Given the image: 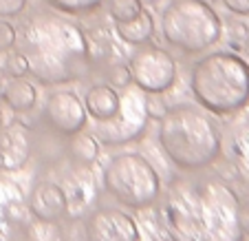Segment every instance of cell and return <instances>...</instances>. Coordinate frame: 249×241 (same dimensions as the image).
<instances>
[{
    "instance_id": "cell-27",
    "label": "cell",
    "mask_w": 249,
    "mask_h": 241,
    "mask_svg": "<svg viewBox=\"0 0 249 241\" xmlns=\"http://www.w3.org/2000/svg\"><path fill=\"white\" fill-rule=\"evenodd\" d=\"M240 228L243 235H249V203L240 201Z\"/></svg>"
},
{
    "instance_id": "cell-22",
    "label": "cell",
    "mask_w": 249,
    "mask_h": 241,
    "mask_svg": "<svg viewBox=\"0 0 249 241\" xmlns=\"http://www.w3.org/2000/svg\"><path fill=\"white\" fill-rule=\"evenodd\" d=\"M106 78H108V84L115 86V89H126V86L132 84L130 69H128V64H124V62L110 64L108 71H106Z\"/></svg>"
},
{
    "instance_id": "cell-28",
    "label": "cell",
    "mask_w": 249,
    "mask_h": 241,
    "mask_svg": "<svg viewBox=\"0 0 249 241\" xmlns=\"http://www.w3.org/2000/svg\"><path fill=\"white\" fill-rule=\"evenodd\" d=\"M0 126H2V113H0Z\"/></svg>"
},
{
    "instance_id": "cell-16",
    "label": "cell",
    "mask_w": 249,
    "mask_h": 241,
    "mask_svg": "<svg viewBox=\"0 0 249 241\" xmlns=\"http://www.w3.org/2000/svg\"><path fill=\"white\" fill-rule=\"evenodd\" d=\"M2 100L16 113H27V111H31L36 106L38 93H36V86L31 82L22 80V78H14L2 89Z\"/></svg>"
},
{
    "instance_id": "cell-11",
    "label": "cell",
    "mask_w": 249,
    "mask_h": 241,
    "mask_svg": "<svg viewBox=\"0 0 249 241\" xmlns=\"http://www.w3.org/2000/svg\"><path fill=\"white\" fill-rule=\"evenodd\" d=\"M33 153V133L27 124L11 122L0 126V168L20 170Z\"/></svg>"
},
{
    "instance_id": "cell-8",
    "label": "cell",
    "mask_w": 249,
    "mask_h": 241,
    "mask_svg": "<svg viewBox=\"0 0 249 241\" xmlns=\"http://www.w3.org/2000/svg\"><path fill=\"white\" fill-rule=\"evenodd\" d=\"M128 69L132 76V84L143 93L161 95L177 80V62L159 44L143 42L128 58Z\"/></svg>"
},
{
    "instance_id": "cell-5",
    "label": "cell",
    "mask_w": 249,
    "mask_h": 241,
    "mask_svg": "<svg viewBox=\"0 0 249 241\" xmlns=\"http://www.w3.org/2000/svg\"><path fill=\"white\" fill-rule=\"evenodd\" d=\"M163 40L183 53H203L223 36V20L207 0H172L161 14Z\"/></svg>"
},
{
    "instance_id": "cell-4",
    "label": "cell",
    "mask_w": 249,
    "mask_h": 241,
    "mask_svg": "<svg viewBox=\"0 0 249 241\" xmlns=\"http://www.w3.org/2000/svg\"><path fill=\"white\" fill-rule=\"evenodd\" d=\"M190 89L210 113H236L249 104V62L231 51L207 53L194 62Z\"/></svg>"
},
{
    "instance_id": "cell-18",
    "label": "cell",
    "mask_w": 249,
    "mask_h": 241,
    "mask_svg": "<svg viewBox=\"0 0 249 241\" xmlns=\"http://www.w3.org/2000/svg\"><path fill=\"white\" fill-rule=\"evenodd\" d=\"M27 241H64V235H62V228L57 226V221L36 219L27 228Z\"/></svg>"
},
{
    "instance_id": "cell-10",
    "label": "cell",
    "mask_w": 249,
    "mask_h": 241,
    "mask_svg": "<svg viewBox=\"0 0 249 241\" xmlns=\"http://www.w3.org/2000/svg\"><path fill=\"white\" fill-rule=\"evenodd\" d=\"M86 241H139L135 219L119 208H97L84 219Z\"/></svg>"
},
{
    "instance_id": "cell-20",
    "label": "cell",
    "mask_w": 249,
    "mask_h": 241,
    "mask_svg": "<svg viewBox=\"0 0 249 241\" xmlns=\"http://www.w3.org/2000/svg\"><path fill=\"white\" fill-rule=\"evenodd\" d=\"M51 7H55L62 14H71V16H84V14H93L99 7L104 5V0H47Z\"/></svg>"
},
{
    "instance_id": "cell-2",
    "label": "cell",
    "mask_w": 249,
    "mask_h": 241,
    "mask_svg": "<svg viewBox=\"0 0 249 241\" xmlns=\"http://www.w3.org/2000/svg\"><path fill=\"white\" fill-rule=\"evenodd\" d=\"M18 51L40 84L84 80L93 71L90 44L82 27L55 11H33L16 29Z\"/></svg>"
},
{
    "instance_id": "cell-13",
    "label": "cell",
    "mask_w": 249,
    "mask_h": 241,
    "mask_svg": "<svg viewBox=\"0 0 249 241\" xmlns=\"http://www.w3.org/2000/svg\"><path fill=\"white\" fill-rule=\"evenodd\" d=\"M84 109L86 115L95 122H106L119 109V93L110 84H93L84 95Z\"/></svg>"
},
{
    "instance_id": "cell-12",
    "label": "cell",
    "mask_w": 249,
    "mask_h": 241,
    "mask_svg": "<svg viewBox=\"0 0 249 241\" xmlns=\"http://www.w3.org/2000/svg\"><path fill=\"white\" fill-rule=\"evenodd\" d=\"M29 210L36 219L57 221L69 213V197L57 181H38L29 195Z\"/></svg>"
},
{
    "instance_id": "cell-19",
    "label": "cell",
    "mask_w": 249,
    "mask_h": 241,
    "mask_svg": "<svg viewBox=\"0 0 249 241\" xmlns=\"http://www.w3.org/2000/svg\"><path fill=\"white\" fill-rule=\"evenodd\" d=\"M143 11L141 0H108V16L115 22H128Z\"/></svg>"
},
{
    "instance_id": "cell-6",
    "label": "cell",
    "mask_w": 249,
    "mask_h": 241,
    "mask_svg": "<svg viewBox=\"0 0 249 241\" xmlns=\"http://www.w3.org/2000/svg\"><path fill=\"white\" fill-rule=\"evenodd\" d=\"M104 190L128 208H150L161 195V180L146 157L137 153L115 155L104 168Z\"/></svg>"
},
{
    "instance_id": "cell-9",
    "label": "cell",
    "mask_w": 249,
    "mask_h": 241,
    "mask_svg": "<svg viewBox=\"0 0 249 241\" xmlns=\"http://www.w3.org/2000/svg\"><path fill=\"white\" fill-rule=\"evenodd\" d=\"M84 102L73 91H53L49 93L42 109V122L57 135H73L86 126Z\"/></svg>"
},
{
    "instance_id": "cell-26",
    "label": "cell",
    "mask_w": 249,
    "mask_h": 241,
    "mask_svg": "<svg viewBox=\"0 0 249 241\" xmlns=\"http://www.w3.org/2000/svg\"><path fill=\"white\" fill-rule=\"evenodd\" d=\"M221 2L231 14L240 16V18H249V0H221Z\"/></svg>"
},
{
    "instance_id": "cell-14",
    "label": "cell",
    "mask_w": 249,
    "mask_h": 241,
    "mask_svg": "<svg viewBox=\"0 0 249 241\" xmlns=\"http://www.w3.org/2000/svg\"><path fill=\"white\" fill-rule=\"evenodd\" d=\"M66 157L73 166H90L99 155V144L95 140V135L84 133V128L73 135H69L66 142Z\"/></svg>"
},
{
    "instance_id": "cell-3",
    "label": "cell",
    "mask_w": 249,
    "mask_h": 241,
    "mask_svg": "<svg viewBox=\"0 0 249 241\" xmlns=\"http://www.w3.org/2000/svg\"><path fill=\"white\" fill-rule=\"evenodd\" d=\"M159 120V144L179 170H205L221 155V131L203 106L174 104Z\"/></svg>"
},
{
    "instance_id": "cell-15",
    "label": "cell",
    "mask_w": 249,
    "mask_h": 241,
    "mask_svg": "<svg viewBox=\"0 0 249 241\" xmlns=\"http://www.w3.org/2000/svg\"><path fill=\"white\" fill-rule=\"evenodd\" d=\"M115 33L122 38V42L137 47V44L148 42L155 36V20L143 9L137 18L128 20V22H115Z\"/></svg>"
},
{
    "instance_id": "cell-23",
    "label": "cell",
    "mask_w": 249,
    "mask_h": 241,
    "mask_svg": "<svg viewBox=\"0 0 249 241\" xmlns=\"http://www.w3.org/2000/svg\"><path fill=\"white\" fill-rule=\"evenodd\" d=\"M5 73L11 78H22L29 73V62L27 58L22 56L20 51H14L7 56V66H5Z\"/></svg>"
},
{
    "instance_id": "cell-25",
    "label": "cell",
    "mask_w": 249,
    "mask_h": 241,
    "mask_svg": "<svg viewBox=\"0 0 249 241\" xmlns=\"http://www.w3.org/2000/svg\"><path fill=\"white\" fill-rule=\"evenodd\" d=\"M11 47H16V27L5 18H0V49L9 51Z\"/></svg>"
},
{
    "instance_id": "cell-21",
    "label": "cell",
    "mask_w": 249,
    "mask_h": 241,
    "mask_svg": "<svg viewBox=\"0 0 249 241\" xmlns=\"http://www.w3.org/2000/svg\"><path fill=\"white\" fill-rule=\"evenodd\" d=\"M230 44L238 47L240 51L245 53V58L249 60V20L247 22H231V29H230Z\"/></svg>"
},
{
    "instance_id": "cell-17",
    "label": "cell",
    "mask_w": 249,
    "mask_h": 241,
    "mask_svg": "<svg viewBox=\"0 0 249 241\" xmlns=\"http://www.w3.org/2000/svg\"><path fill=\"white\" fill-rule=\"evenodd\" d=\"M230 160L238 175L249 184V126H243L230 137Z\"/></svg>"
},
{
    "instance_id": "cell-7",
    "label": "cell",
    "mask_w": 249,
    "mask_h": 241,
    "mask_svg": "<svg viewBox=\"0 0 249 241\" xmlns=\"http://www.w3.org/2000/svg\"><path fill=\"white\" fill-rule=\"evenodd\" d=\"M148 95L139 86H126L119 95V109L106 122H95L93 131L102 144L108 146H119V144L132 142L143 135L148 126Z\"/></svg>"
},
{
    "instance_id": "cell-24",
    "label": "cell",
    "mask_w": 249,
    "mask_h": 241,
    "mask_svg": "<svg viewBox=\"0 0 249 241\" xmlns=\"http://www.w3.org/2000/svg\"><path fill=\"white\" fill-rule=\"evenodd\" d=\"M29 0H0V18H16L27 9Z\"/></svg>"
},
{
    "instance_id": "cell-1",
    "label": "cell",
    "mask_w": 249,
    "mask_h": 241,
    "mask_svg": "<svg viewBox=\"0 0 249 241\" xmlns=\"http://www.w3.org/2000/svg\"><path fill=\"white\" fill-rule=\"evenodd\" d=\"M159 223L170 241H243L240 199L225 180L194 170L159 195Z\"/></svg>"
}]
</instances>
